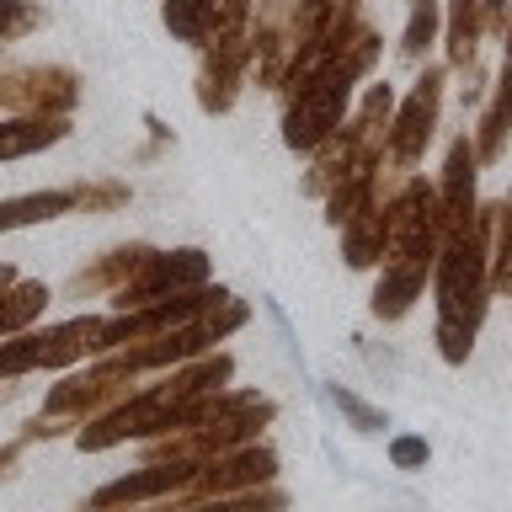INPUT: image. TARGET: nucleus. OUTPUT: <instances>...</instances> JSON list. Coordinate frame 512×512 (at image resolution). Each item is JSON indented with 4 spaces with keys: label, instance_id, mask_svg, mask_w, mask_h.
Segmentation results:
<instances>
[{
    "label": "nucleus",
    "instance_id": "1",
    "mask_svg": "<svg viewBox=\"0 0 512 512\" xmlns=\"http://www.w3.org/2000/svg\"><path fill=\"white\" fill-rule=\"evenodd\" d=\"M208 278V256L203 251H171V256H144V272L134 283H123L118 304H155V299H171L182 288H198Z\"/></svg>",
    "mask_w": 512,
    "mask_h": 512
},
{
    "label": "nucleus",
    "instance_id": "2",
    "mask_svg": "<svg viewBox=\"0 0 512 512\" xmlns=\"http://www.w3.org/2000/svg\"><path fill=\"white\" fill-rule=\"evenodd\" d=\"M438 102H443V70H427L422 80H416V91L406 96V107H400L395 128H390V150H395L400 160H416V155H422L432 123H438Z\"/></svg>",
    "mask_w": 512,
    "mask_h": 512
},
{
    "label": "nucleus",
    "instance_id": "3",
    "mask_svg": "<svg viewBox=\"0 0 512 512\" xmlns=\"http://www.w3.org/2000/svg\"><path fill=\"white\" fill-rule=\"evenodd\" d=\"M219 22H224L219 0H166V27L187 43H208Z\"/></svg>",
    "mask_w": 512,
    "mask_h": 512
},
{
    "label": "nucleus",
    "instance_id": "4",
    "mask_svg": "<svg viewBox=\"0 0 512 512\" xmlns=\"http://www.w3.org/2000/svg\"><path fill=\"white\" fill-rule=\"evenodd\" d=\"M86 198V192H32V198L0 203V230H16V224H38V219H59Z\"/></svg>",
    "mask_w": 512,
    "mask_h": 512
},
{
    "label": "nucleus",
    "instance_id": "5",
    "mask_svg": "<svg viewBox=\"0 0 512 512\" xmlns=\"http://www.w3.org/2000/svg\"><path fill=\"white\" fill-rule=\"evenodd\" d=\"M480 0H454L448 6V54H454V64H470L475 54V38H480Z\"/></svg>",
    "mask_w": 512,
    "mask_h": 512
},
{
    "label": "nucleus",
    "instance_id": "6",
    "mask_svg": "<svg viewBox=\"0 0 512 512\" xmlns=\"http://www.w3.org/2000/svg\"><path fill=\"white\" fill-rule=\"evenodd\" d=\"M54 139H64V123H43V118L6 123V128H0V160H6V155H27V150L54 144Z\"/></svg>",
    "mask_w": 512,
    "mask_h": 512
},
{
    "label": "nucleus",
    "instance_id": "7",
    "mask_svg": "<svg viewBox=\"0 0 512 512\" xmlns=\"http://www.w3.org/2000/svg\"><path fill=\"white\" fill-rule=\"evenodd\" d=\"M432 38H438V0H411V22H406V38H400V54L422 59Z\"/></svg>",
    "mask_w": 512,
    "mask_h": 512
},
{
    "label": "nucleus",
    "instance_id": "8",
    "mask_svg": "<svg viewBox=\"0 0 512 512\" xmlns=\"http://www.w3.org/2000/svg\"><path fill=\"white\" fill-rule=\"evenodd\" d=\"M38 22V11L22 6V0H0V38H16V32H27Z\"/></svg>",
    "mask_w": 512,
    "mask_h": 512
},
{
    "label": "nucleus",
    "instance_id": "9",
    "mask_svg": "<svg viewBox=\"0 0 512 512\" xmlns=\"http://www.w3.org/2000/svg\"><path fill=\"white\" fill-rule=\"evenodd\" d=\"M336 406H342V411H347V416H352V422H358L363 432H374V427L384 422V416H379V411H368V406H363V400H352L347 390H336Z\"/></svg>",
    "mask_w": 512,
    "mask_h": 512
},
{
    "label": "nucleus",
    "instance_id": "10",
    "mask_svg": "<svg viewBox=\"0 0 512 512\" xmlns=\"http://www.w3.org/2000/svg\"><path fill=\"white\" fill-rule=\"evenodd\" d=\"M395 459H400V464H422L427 448H422V443H395Z\"/></svg>",
    "mask_w": 512,
    "mask_h": 512
},
{
    "label": "nucleus",
    "instance_id": "11",
    "mask_svg": "<svg viewBox=\"0 0 512 512\" xmlns=\"http://www.w3.org/2000/svg\"><path fill=\"white\" fill-rule=\"evenodd\" d=\"M246 6H251V0H224V22H240V16H246Z\"/></svg>",
    "mask_w": 512,
    "mask_h": 512
},
{
    "label": "nucleus",
    "instance_id": "12",
    "mask_svg": "<svg viewBox=\"0 0 512 512\" xmlns=\"http://www.w3.org/2000/svg\"><path fill=\"white\" fill-rule=\"evenodd\" d=\"M507 70H512V32H507Z\"/></svg>",
    "mask_w": 512,
    "mask_h": 512
},
{
    "label": "nucleus",
    "instance_id": "13",
    "mask_svg": "<svg viewBox=\"0 0 512 512\" xmlns=\"http://www.w3.org/2000/svg\"><path fill=\"white\" fill-rule=\"evenodd\" d=\"M6 278H11V267H0V283H6Z\"/></svg>",
    "mask_w": 512,
    "mask_h": 512
}]
</instances>
